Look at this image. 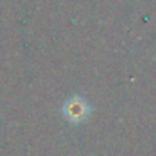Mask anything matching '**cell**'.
I'll list each match as a JSON object with an SVG mask.
<instances>
[{"instance_id":"1","label":"cell","mask_w":156,"mask_h":156,"mask_svg":"<svg viewBox=\"0 0 156 156\" xmlns=\"http://www.w3.org/2000/svg\"><path fill=\"white\" fill-rule=\"evenodd\" d=\"M61 112H63V116L69 122L78 124V122H83L89 116L90 106L86 98L80 95H73L64 101V104L61 106Z\"/></svg>"}]
</instances>
